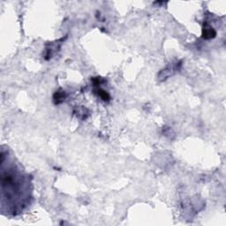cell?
Returning <instances> with one entry per match:
<instances>
[{
	"label": "cell",
	"instance_id": "6da1fadb",
	"mask_svg": "<svg viewBox=\"0 0 226 226\" xmlns=\"http://www.w3.org/2000/svg\"><path fill=\"white\" fill-rule=\"evenodd\" d=\"M215 35H216V32L211 28H208V29L206 28L203 29V37L205 39H211V38L215 37Z\"/></svg>",
	"mask_w": 226,
	"mask_h": 226
},
{
	"label": "cell",
	"instance_id": "7a4b0ae2",
	"mask_svg": "<svg viewBox=\"0 0 226 226\" xmlns=\"http://www.w3.org/2000/svg\"><path fill=\"white\" fill-rule=\"evenodd\" d=\"M98 96L104 101H109V99H110L109 94L102 89H98Z\"/></svg>",
	"mask_w": 226,
	"mask_h": 226
}]
</instances>
